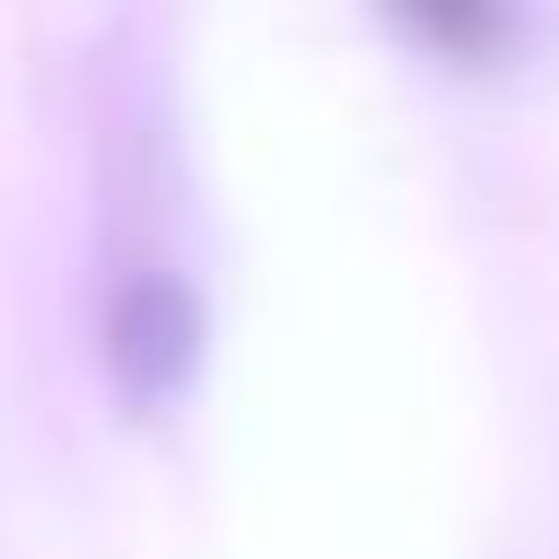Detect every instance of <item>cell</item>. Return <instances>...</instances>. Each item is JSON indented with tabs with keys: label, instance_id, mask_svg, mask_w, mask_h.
Returning <instances> with one entry per match:
<instances>
[{
	"label": "cell",
	"instance_id": "6da1fadb",
	"mask_svg": "<svg viewBox=\"0 0 559 559\" xmlns=\"http://www.w3.org/2000/svg\"><path fill=\"white\" fill-rule=\"evenodd\" d=\"M201 367V297L175 271H131L105 297V376L131 411H166Z\"/></svg>",
	"mask_w": 559,
	"mask_h": 559
},
{
	"label": "cell",
	"instance_id": "7a4b0ae2",
	"mask_svg": "<svg viewBox=\"0 0 559 559\" xmlns=\"http://www.w3.org/2000/svg\"><path fill=\"white\" fill-rule=\"evenodd\" d=\"M376 9L454 70H498L524 44V0H376Z\"/></svg>",
	"mask_w": 559,
	"mask_h": 559
}]
</instances>
